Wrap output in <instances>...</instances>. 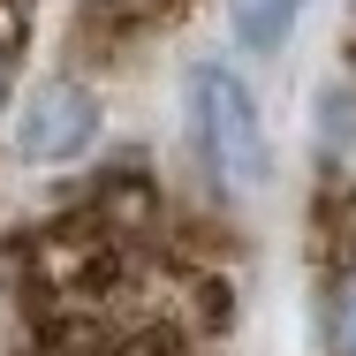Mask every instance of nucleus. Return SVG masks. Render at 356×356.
I'll list each match as a JSON object with an SVG mask.
<instances>
[{
	"mask_svg": "<svg viewBox=\"0 0 356 356\" xmlns=\"http://www.w3.org/2000/svg\"><path fill=\"white\" fill-rule=\"evenodd\" d=\"M8 356H227L235 281L220 243L152 167H99L0 243Z\"/></svg>",
	"mask_w": 356,
	"mask_h": 356,
	"instance_id": "f257e3e1",
	"label": "nucleus"
},
{
	"mask_svg": "<svg viewBox=\"0 0 356 356\" xmlns=\"http://www.w3.org/2000/svg\"><path fill=\"white\" fill-rule=\"evenodd\" d=\"M182 8L190 0H76V46L114 61V54H129L144 38H159Z\"/></svg>",
	"mask_w": 356,
	"mask_h": 356,
	"instance_id": "39448f33",
	"label": "nucleus"
},
{
	"mask_svg": "<svg viewBox=\"0 0 356 356\" xmlns=\"http://www.w3.org/2000/svg\"><path fill=\"white\" fill-rule=\"evenodd\" d=\"M182 106H190V152H197L205 182L220 197H258L266 175H273V144H266V106L243 83V69L190 61Z\"/></svg>",
	"mask_w": 356,
	"mask_h": 356,
	"instance_id": "f03ea898",
	"label": "nucleus"
},
{
	"mask_svg": "<svg viewBox=\"0 0 356 356\" xmlns=\"http://www.w3.org/2000/svg\"><path fill=\"white\" fill-rule=\"evenodd\" d=\"M23 46H31V0H0V106H8V91H15Z\"/></svg>",
	"mask_w": 356,
	"mask_h": 356,
	"instance_id": "0eeeda50",
	"label": "nucleus"
},
{
	"mask_svg": "<svg viewBox=\"0 0 356 356\" xmlns=\"http://www.w3.org/2000/svg\"><path fill=\"white\" fill-rule=\"evenodd\" d=\"M99 144V91L83 76H46L15 114V159L31 167H76Z\"/></svg>",
	"mask_w": 356,
	"mask_h": 356,
	"instance_id": "20e7f679",
	"label": "nucleus"
},
{
	"mask_svg": "<svg viewBox=\"0 0 356 356\" xmlns=\"http://www.w3.org/2000/svg\"><path fill=\"white\" fill-rule=\"evenodd\" d=\"M303 8L311 0H227V31L243 54H281L288 31L303 23Z\"/></svg>",
	"mask_w": 356,
	"mask_h": 356,
	"instance_id": "423d86ee",
	"label": "nucleus"
},
{
	"mask_svg": "<svg viewBox=\"0 0 356 356\" xmlns=\"http://www.w3.org/2000/svg\"><path fill=\"white\" fill-rule=\"evenodd\" d=\"M311 296H318V349L356 356V182L318 197L311 227Z\"/></svg>",
	"mask_w": 356,
	"mask_h": 356,
	"instance_id": "7ed1b4c3",
	"label": "nucleus"
},
{
	"mask_svg": "<svg viewBox=\"0 0 356 356\" xmlns=\"http://www.w3.org/2000/svg\"><path fill=\"white\" fill-rule=\"evenodd\" d=\"M349 61H356V23H349Z\"/></svg>",
	"mask_w": 356,
	"mask_h": 356,
	"instance_id": "6e6552de",
	"label": "nucleus"
}]
</instances>
